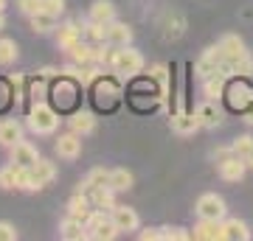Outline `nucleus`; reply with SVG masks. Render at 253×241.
<instances>
[{
    "label": "nucleus",
    "mask_w": 253,
    "mask_h": 241,
    "mask_svg": "<svg viewBox=\"0 0 253 241\" xmlns=\"http://www.w3.org/2000/svg\"><path fill=\"white\" fill-rule=\"evenodd\" d=\"M225 81L228 76H222V73H217V76H208V79H203V93H206L208 99H222V93H225Z\"/></svg>",
    "instance_id": "obj_29"
},
{
    "label": "nucleus",
    "mask_w": 253,
    "mask_h": 241,
    "mask_svg": "<svg viewBox=\"0 0 253 241\" xmlns=\"http://www.w3.org/2000/svg\"><path fill=\"white\" fill-rule=\"evenodd\" d=\"M251 146H253V138H251V135H239V138H236V140L231 143L234 154H239V157H245V152H248Z\"/></svg>",
    "instance_id": "obj_36"
},
{
    "label": "nucleus",
    "mask_w": 253,
    "mask_h": 241,
    "mask_svg": "<svg viewBox=\"0 0 253 241\" xmlns=\"http://www.w3.org/2000/svg\"><path fill=\"white\" fill-rule=\"evenodd\" d=\"M132 42V28L126 23H118V20H110L107 23V45H116V48H124V45Z\"/></svg>",
    "instance_id": "obj_16"
},
{
    "label": "nucleus",
    "mask_w": 253,
    "mask_h": 241,
    "mask_svg": "<svg viewBox=\"0 0 253 241\" xmlns=\"http://www.w3.org/2000/svg\"><path fill=\"white\" fill-rule=\"evenodd\" d=\"M3 28H6V14L0 11V31H3Z\"/></svg>",
    "instance_id": "obj_44"
},
{
    "label": "nucleus",
    "mask_w": 253,
    "mask_h": 241,
    "mask_svg": "<svg viewBox=\"0 0 253 241\" xmlns=\"http://www.w3.org/2000/svg\"><path fill=\"white\" fill-rule=\"evenodd\" d=\"M23 81H26V79H23V73H14V76H11V79H9V84H11V93H14V99H23Z\"/></svg>",
    "instance_id": "obj_40"
},
{
    "label": "nucleus",
    "mask_w": 253,
    "mask_h": 241,
    "mask_svg": "<svg viewBox=\"0 0 253 241\" xmlns=\"http://www.w3.org/2000/svg\"><path fill=\"white\" fill-rule=\"evenodd\" d=\"M28 129L34 135H54L59 129V112L45 101H34L28 109Z\"/></svg>",
    "instance_id": "obj_2"
},
{
    "label": "nucleus",
    "mask_w": 253,
    "mask_h": 241,
    "mask_svg": "<svg viewBox=\"0 0 253 241\" xmlns=\"http://www.w3.org/2000/svg\"><path fill=\"white\" fill-rule=\"evenodd\" d=\"M87 197H90L93 207H99V210H107V213H110V210L116 207V191H113L110 185H104V188H93Z\"/></svg>",
    "instance_id": "obj_25"
},
{
    "label": "nucleus",
    "mask_w": 253,
    "mask_h": 241,
    "mask_svg": "<svg viewBox=\"0 0 253 241\" xmlns=\"http://www.w3.org/2000/svg\"><path fill=\"white\" fill-rule=\"evenodd\" d=\"M217 171L225 182H239V179H245L248 163H245V157H239V154H231V157H222V160H219Z\"/></svg>",
    "instance_id": "obj_10"
},
{
    "label": "nucleus",
    "mask_w": 253,
    "mask_h": 241,
    "mask_svg": "<svg viewBox=\"0 0 253 241\" xmlns=\"http://www.w3.org/2000/svg\"><path fill=\"white\" fill-rule=\"evenodd\" d=\"M17 9H20V14L31 17L37 11H42V0H17Z\"/></svg>",
    "instance_id": "obj_35"
},
{
    "label": "nucleus",
    "mask_w": 253,
    "mask_h": 241,
    "mask_svg": "<svg viewBox=\"0 0 253 241\" xmlns=\"http://www.w3.org/2000/svg\"><path fill=\"white\" fill-rule=\"evenodd\" d=\"M54 149L62 160H76V157H82V135H76V132L59 135L54 143Z\"/></svg>",
    "instance_id": "obj_11"
},
{
    "label": "nucleus",
    "mask_w": 253,
    "mask_h": 241,
    "mask_svg": "<svg viewBox=\"0 0 253 241\" xmlns=\"http://www.w3.org/2000/svg\"><path fill=\"white\" fill-rule=\"evenodd\" d=\"M149 79H155L161 84V99L169 93V70H166V65H155L152 70H149Z\"/></svg>",
    "instance_id": "obj_32"
},
{
    "label": "nucleus",
    "mask_w": 253,
    "mask_h": 241,
    "mask_svg": "<svg viewBox=\"0 0 253 241\" xmlns=\"http://www.w3.org/2000/svg\"><path fill=\"white\" fill-rule=\"evenodd\" d=\"M163 239L166 241H189L191 230H186V227H163Z\"/></svg>",
    "instance_id": "obj_34"
},
{
    "label": "nucleus",
    "mask_w": 253,
    "mask_h": 241,
    "mask_svg": "<svg viewBox=\"0 0 253 241\" xmlns=\"http://www.w3.org/2000/svg\"><path fill=\"white\" fill-rule=\"evenodd\" d=\"M183 28H186V20H183L177 11H172V14L166 17V23H163V36H166V39H177V36H183Z\"/></svg>",
    "instance_id": "obj_31"
},
{
    "label": "nucleus",
    "mask_w": 253,
    "mask_h": 241,
    "mask_svg": "<svg viewBox=\"0 0 253 241\" xmlns=\"http://www.w3.org/2000/svg\"><path fill=\"white\" fill-rule=\"evenodd\" d=\"M222 48V76H251L253 73V56L248 54V48L239 36L225 34L219 39Z\"/></svg>",
    "instance_id": "obj_1"
},
{
    "label": "nucleus",
    "mask_w": 253,
    "mask_h": 241,
    "mask_svg": "<svg viewBox=\"0 0 253 241\" xmlns=\"http://www.w3.org/2000/svg\"><path fill=\"white\" fill-rule=\"evenodd\" d=\"M59 239L65 241H84L87 239V230H84V224L71 219V216H65L62 224H59Z\"/></svg>",
    "instance_id": "obj_24"
},
{
    "label": "nucleus",
    "mask_w": 253,
    "mask_h": 241,
    "mask_svg": "<svg viewBox=\"0 0 253 241\" xmlns=\"http://www.w3.org/2000/svg\"><path fill=\"white\" fill-rule=\"evenodd\" d=\"M132 182H135V177H132L126 169H110V188H113L116 194L129 191V188H132Z\"/></svg>",
    "instance_id": "obj_28"
},
{
    "label": "nucleus",
    "mask_w": 253,
    "mask_h": 241,
    "mask_svg": "<svg viewBox=\"0 0 253 241\" xmlns=\"http://www.w3.org/2000/svg\"><path fill=\"white\" fill-rule=\"evenodd\" d=\"M9 163H14V166H23V169H31L37 160H40V152H37V146L34 143H28V140H17L14 146L9 149Z\"/></svg>",
    "instance_id": "obj_8"
},
{
    "label": "nucleus",
    "mask_w": 253,
    "mask_h": 241,
    "mask_svg": "<svg viewBox=\"0 0 253 241\" xmlns=\"http://www.w3.org/2000/svg\"><path fill=\"white\" fill-rule=\"evenodd\" d=\"M17 227L11 222H0V241H17Z\"/></svg>",
    "instance_id": "obj_38"
},
{
    "label": "nucleus",
    "mask_w": 253,
    "mask_h": 241,
    "mask_svg": "<svg viewBox=\"0 0 253 241\" xmlns=\"http://www.w3.org/2000/svg\"><path fill=\"white\" fill-rule=\"evenodd\" d=\"M200 129L197 112H172V132L177 135H194Z\"/></svg>",
    "instance_id": "obj_21"
},
{
    "label": "nucleus",
    "mask_w": 253,
    "mask_h": 241,
    "mask_svg": "<svg viewBox=\"0 0 253 241\" xmlns=\"http://www.w3.org/2000/svg\"><path fill=\"white\" fill-rule=\"evenodd\" d=\"M42 11H48V14H54L59 20L65 14V0H42Z\"/></svg>",
    "instance_id": "obj_37"
},
{
    "label": "nucleus",
    "mask_w": 253,
    "mask_h": 241,
    "mask_svg": "<svg viewBox=\"0 0 253 241\" xmlns=\"http://www.w3.org/2000/svg\"><path fill=\"white\" fill-rule=\"evenodd\" d=\"M194 73H197L200 79H208V76L222 73V48H219V45L206 48V54L200 56L197 65H194Z\"/></svg>",
    "instance_id": "obj_6"
},
{
    "label": "nucleus",
    "mask_w": 253,
    "mask_h": 241,
    "mask_svg": "<svg viewBox=\"0 0 253 241\" xmlns=\"http://www.w3.org/2000/svg\"><path fill=\"white\" fill-rule=\"evenodd\" d=\"M28 20H31V31H37V34H54L56 31V17L48 11H37Z\"/></svg>",
    "instance_id": "obj_27"
},
{
    "label": "nucleus",
    "mask_w": 253,
    "mask_h": 241,
    "mask_svg": "<svg viewBox=\"0 0 253 241\" xmlns=\"http://www.w3.org/2000/svg\"><path fill=\"white\" fill-rule=\"evenodd\" d=\"M121 96V84L116 79H104L99 76L96 79V101H99V107H113Z\"/></svg>",
    "instance_id": "obj_12"
},
{
    "label": "nucleus",
    "mask_w": 253,
    "mask_h": 241,
    "mask_svg": "<svg viewBox=\"0 0 253 241\" xmlns=\"http://www.w3.org/2000/svg\"><path fill=\"white\" fill-rule=\"evenodd\" d=\"M79 26H82V36H87V42L93 45H104L107 42V26L104 23H96V20H79Z\"/></svg>",
    "instance_id": "obj_23"
},
{
    "label": "nucleus",
    "mask_w": 253,
    "mask_h": 241,
    "mask_svg": "<svg viewBox=\"0 0 253 241\" xmlns=\"http://www.w3.org/2000/svg\"><path fill=\"white\" fill-rule=\"evenodd\" d=\"M76 93H79V81L76 79H62L59 76V81H56L54 87V101L59 104V107H71L73 101H76Z\"/></svg>",
    "instance_id": "obj_15"
},
{
    "label": "nucleus",
    "mask_w": 253,
    "mask_h": 241,
    "mask_svg": "<svg viewBox=\"0 0 253 241\" xmlns=\"http://www.w3.org/2000/svg\"><path fill=\"white\" fill-rule=\"evenodd\" d=\"M191 239L197 241H222V222L217 219H200L191 230Z\"/></svg>",
    "instance_id": "obj_14"
},
{
    "label": "nucleus",
    "mask_w": 253,
    "mask_h": 241,
    "mask_svg": "<svg viewBox=\"0 0 253 241\" xmlns=\"http://www.w3.org/2000/svg\"><path fill=\"white\" fill-rule=\"evenodd\" d=\"M222 99L228 101V107L234 109V112H242L245 107H248V101L253 99V87L248 84V81H239V76H231V79L225 81V93H222Z\"/></svg>",
    "instance_id": "obj_4"
},
{
    "label": "nucleus",
    "mask_w": 253,
    "mask_h": 241,
    "mask_svg": "<svg viewBox=\"0 0 253 241\" xmlns=\"http://www.w3.org/2000/svg\"><path fill=\"white\" fill-rule=\"evenodd\" d=\"M17 140H23V124L14 118H3L0 121V146L11 149Z\"/></svg>",
    "instance_id": "obj_19"
},
{
    "label": "nucleus",
    "mask_w": 253,
    "mask_h": 241,
    "mask_svg": "<svg viewBox=\"0 0 253 241\" xmlns=\"http://www.w3.org/2000/svg\"><path fill=\"white\" fill-rule=\"evenodd\" d=\"M0 188L3 191H17V185H14V163L0 169Z\"/></svg>",
    "instance_id": "obj_33"
},
{
    "label": "nucleus",
    "mask_w": 253,
    "mask_h": 241,
    "mask_svg": "<svg viewBox=\"0 0 253 241\" xmlns=\"http://www.w3.org/2000/svg\"><path fill=\"white\" fill-rule=\"evenodd\" d=\"M197 121H200V129H217L222 124V112L217 109V104L208 99L206 104L197 107Z\"/></svg>",
    "instance_id": "obj_17"
},
{
    "label": "nucleus",
    "mask_w": 253,
    "mask_h": 241,
    "mask_svg": "<svg viewBox=\"0 0 253 241\" xmlns=\"http://www.w3.org/2000/svg\"><path fill=\"white\" fill-rule=\"evenodd\" d=\"M17 56H20V48L14 39H9V36H3L0 39V68H9V65L17 62Z\"/></svg>",
    "instance_id": "obj_30"
},
{
    "label": "nucleus",
    "mask_w": 253,
    "mask_h": 241,
    "mask_svg": "<svg viewBox=\"0 0 253 241\" xmlns=\"http://www.w3.org/2000/svg\"><path fill=\"white\" fill-rule=\"evenodd\" d=\"M68 129L84 138V135H90L93 129H96V115L87 112V109H79V112H73V115L68 118Z\"/></svg>",
    "instance_id": "obj_18"
},
{
    "label": "nucleus",
    "mask_w": 253,
    "mask_h": 241,
    "mask_svg": "<svg viewBox=\"0 0 253 241\" xmlns=\"http://www.w3.org/2000/svg\"><path fill=\"white\" fill-rule=\"evenodd\" d=\"M56 34V48H62V51H71L73 45L82 39V26L79 20H68V23H62V26L54 31Z\"/></svg>",
    "instance_id": "obj_13"
},
{
    "label": "nucleus",
    "mask_w": 253,
    "mask_h": 241,
    "mask_svg": "<svg viewBox=\"0 0 253 241\" xmlns=\"http://www.w3.org/2000/svg\"><path fill=\"white\" fill-rule=\"evenodd\" d=\"M141 70H144V56L138 54L135 48H129V45L118 48V56L113 62V73H118L121 79H135Z\"/></svg>",
    "instance_id": "obj_3"
},
{
    "label": "nucleus",
    "mask_w": 253,
    "mask_h": 241,
    "mask_svg": "<svg viewBox=\"0 0 253 241\" xmlns=\"http://www.w3.org/2000/svg\"><path fill=\"white\" fill-rule=\"evenodd\" d=\"M87 17L107 26L110 20H116V6H113L110 0H93L90 3V14H87Z\"/></svg>",
    "instance_id": "obj_26"
},
{
    "label": "nucleus",
    "mask_w": 253,
    "mask_h": 241,
    "mask_svg": "<svg viewBox=\"0 0 253 241\" xmlns=\"http://www.w3.org/2000/svg\"><path fill=\"white\" fill-rule=\"evenodd\" d=\"M93 213V202H90V197H84V194H76V197L68 202V216L71 219H76V222H87V216Z\"/></svg>",
    "instance_id": "obj_22"
},
{
    "label": "nucleus",
    "mask_w": 253,
    "mask_h": 241,
    "mask_svg": "<svg viewBox=\"0 0 253 241\" xmlns=\"http://www.w3.org/2000/svg\"><path fill=\"white\" fill-rule=\"evenodd\" d=\"M239 115H242V121H245V124H251V126H253V99L248 101V107H245L242 112H239Z\"/></svg>",
    "instance_id": "obj_42"
},
{
    "label": "nucleus",
    "mask_w": 253,
    "mask_h": 241,
    "mask_svg": "<svg viewBox=\"0 0 253 241\" xmlns=\"http://www.w3.org/2000/svg\"><path fill=\"white\" fill-rule=\"evenodd\" d=\"M138 239L141 241H163V227H149V230H144Z\"/></svg>",
    "instance_id": "obj_41"
},
{
    "label": "nucleus",
    "mask_w": 253,
    "mask_h": 241,
    "mask_svg": "<svg viewBox=\"0 0 253 241\" xmlns=\"http://www.w3.org/2000/svg\"><path fill=\"white\" fill-rule=\"evenodd\" d=\"M245 163H248V169H253V146L245 152Z\"/></svg>",
    "instance_id": "obj_43"
},
{
    "label": "nucleus",
    "mask_w": 253,
    "mask_h": 241,
    "mask_svg": "<svg viewBox=\"0 0 253 241\" xmlns=\"http://www.w3.org/2000/svg\"><path fill=\"white\" fill-rule=\"evenodd\" d=\"M251 227L242 219H222V241H248Z\"/></svg>",
    "instance_id": "obj_20"
},
{
    "label": "nucleus",
    "mask_w": 253,
    "mask_h": 241,
    "mask_svg": "<svg viewBox=\"0 0 253 241\" xmlns=\"http://www.w3.org/2000/svg\"><path fill=\"white\" fill-rule=\"evenodd\" d=\"M3 9H6V0H0V11H3Z\"/></svg>",
    "instance_id": "obj_45"
},
{
    "label": "nucleus",
    "mask_w": 253,
    "mask_h": 241,
    "mask_svg": "<svg viewBox=\"0 0 253 241\" xmlns=\"http://www.w3.org/2000/svg\"><path fill=\"white\" fill-rule=\"evenodd\" d=\"M110 219H113V224L118 227V233H135L138 227H141L138 213L132 210V207H126V205H116L113 210H110Z\"/></svg>",
    "instance_id": "obj_9"
},
{
    "label": "nucleus",
    "mask_w": 253,
    "mask_h": 241,
    "mask_svg": "<svg viewBox=\"0 0 253 241\" xmlns=\"http://www.w3.org/2000/svg\"><path fill=\"white\" fill-rule=\"evenodd\" d=\"M45 93H48V87H45V79L40 76V79L31 84V99L34 101H45Z\"/></svg>",
    "instance_id": "obj_39"
},
{
    "label": "nucleus",
    "mask_w": 253,
    "mask_h": 241,
    "mask_svg": "<svg viewBox=\"0 0 253 241\" xmlns=\"http://www.w3.org/2000/svg\"><path fill=\"white\" fill-rule=\"evenodd\" d=\"M194 210H197L200 219H217V222H222V219H225V213H228L225 199L219 197V194H203V197L197 199Z\"/></svg>",
    "instance_id": "obj_5"
},
{
    "label": "nucleus",
    "mask_w": 253,
    "mask_h": 241,
    "mask_svg": "<svg viewBox=\"0 0 253 241\" xmlns=\"http://www.w3.org/2000/svg\"><path fill=\"white\" fill-rule=\"evenodd\" d=\"M54 179H56V166L51 160H45V157H40V160L31 166V185H28V191H42V188H48Z\"/></svg>",
    "instance_id": "obj_7"
}]
</instances>
